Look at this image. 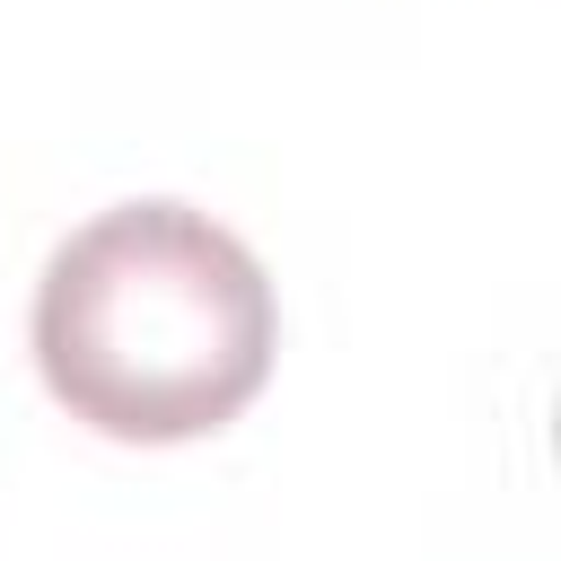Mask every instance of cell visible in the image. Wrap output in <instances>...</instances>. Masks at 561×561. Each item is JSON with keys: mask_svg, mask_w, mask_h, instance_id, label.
Listing matches in <instances>:
<instances>
[{"mask_svg": "<svg viewBox=\"0 0 561 561\" xmlns=\"http://www.w3.org/2000/svg\"><path fill=\"white\" fill-rule=\"evenodd\" d=\"M263 263L184 202H114L35 280V368L70 421L131 447L228 430L272 377Z\"/></svg>", "mask_w": 561, "mask_h": 561, "instance_id": "6da1fadb", "label": "cell"}]
</instances>
